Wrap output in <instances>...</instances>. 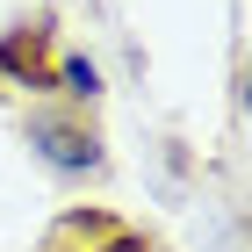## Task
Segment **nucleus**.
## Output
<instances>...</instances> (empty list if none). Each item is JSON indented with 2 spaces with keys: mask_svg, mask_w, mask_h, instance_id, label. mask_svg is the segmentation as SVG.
I'll use <instances>...</instances> for the list:
<instances>
[{
  "mask_svg": "<svg viewBox=\"0 0 252 252\" xmlns=\"http://www.w3.org/2000/svg\"><path fill=\"white\" fill-rule=\"evenodd\" d=\"M116 252H144V245H116Z\"/></svg>",
  "mask_w": 252,
  "mask_h": 252,
  "instance_id": "nucleus-3",
  "label": "nucleus"
},
{
  "mask_svg": "<svg viewBox=\"0 0 252 252\" xmlns=\"http://www.w3.org/2000/svg\"><path fill=\"white\" fill-rule=\"evenodd\" d=\"M65 87H72V94H94V65L72 58V65H65Z\"/></svg>",
  "mask_w": 252,
  "mask_h": 252,
  "instance_id": "nucleus-2",
  "label": "nucleus"
},
{
  "mask_svg": "<svg viewBox=\"0 0 252 252\" xmlns=\"http://www.w3.org/2000/svg\"><path fill=\"white\" fill-rule=\"evenodd\" d=\"M36 144H43V158L51 166H65V173H79V166H94V137L87 130H72V123H36Z\"/></svg>",
  "mask_w": 252,
  "mask_h": 252,
  "instance_id": "nucleus-1",
  "label": "nucleus"
}]
</instances>
